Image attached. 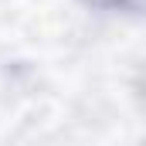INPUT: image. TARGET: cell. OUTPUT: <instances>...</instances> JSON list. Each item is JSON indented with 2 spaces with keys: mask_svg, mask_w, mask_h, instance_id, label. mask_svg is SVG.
<instances>
[{
  "mask_svg": "<svg viewBox=\"0 0 146 146\" xmlns=\"http://www.w3.org/2000/svg\"><path fill=\"white\" fill-rule=\"evenodd\" d=\"M126 7H146V0H126Z\"/></svg>",
  "mask_w": 146,
  "mask_h": 146,
  "instance_id": "obj_1",
  "label": "cell"
}]
</instances>
